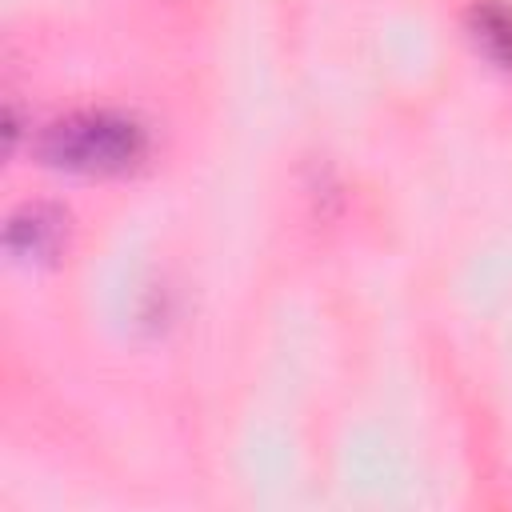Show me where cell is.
I'll list each match as a JSON object with an SVG mask.
<instances>
[{
  "instance_id": "6da1fadb",
  "label": "cell",
  "mask_w": 512,
  "mask_h": 512,
  "mask_svg": "<svg viewBox=\"0 0 512 512\" xmlns=\"http://www.w3.org/2000/svg\"><path fill=\"white\" fill-rule=\"evenodd\" d=\"M44 156L76 172H120L144 156V128L108 108H84L52 120L40 140Z\"/></svg>"
},
{
  "instance_id": "7a4b0ae2",
  "label": "cell",
  "mask_w": 512,
  "mask_h": 512,
  "mask_svg": "<svg viewBox=\"0 0 512 512\" xmlns=\"http://www.w3.org/2000/svg\"><path fill=\"white\" fill-rule=\"evenodd\" d=\"M60 216L44 204H24L12 220H8V244L20 248V252H52L56 240H60Z\"/></svg>"
},
{
  "instance_id": "3957f363",
  "label": "cell",
  "mask_w": 512,
  "mask_h": 512,
  "mask_svg": "<svg viewBox=\"0 0 512 512\" xmlns=\"http://www.w3.org/2000/svg\"><path fill=\"white\" fill-rule=\"evenodd\" d=\"M472 24H476V40H480L500 64L512 68V8L488 0V4H480V8L472 12Z\"/></svg>"
}]
</instances>
